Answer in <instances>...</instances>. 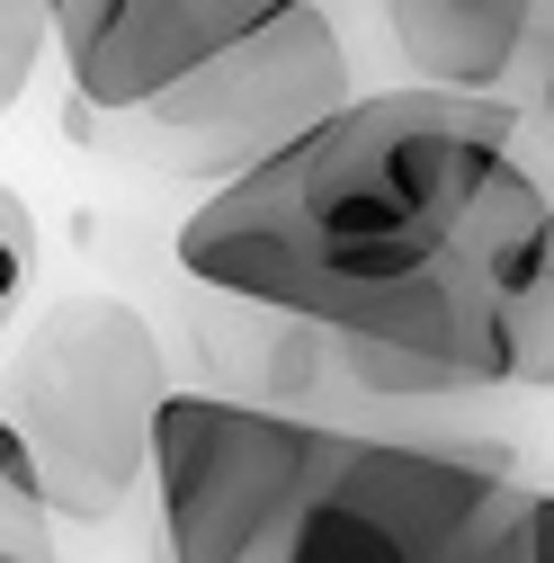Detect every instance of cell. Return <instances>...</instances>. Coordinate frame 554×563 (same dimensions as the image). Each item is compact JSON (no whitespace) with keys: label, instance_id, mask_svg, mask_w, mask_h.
I'll return each instance as SVG.
<instances>
[{"label":"cell","instance_id":"cell-1","mask_svg":"<svg viewBox=\"0 0 554 563\" xmlns=\"http://www.w3.org/2000/svg\"><path fill=\"white\" fill-rule=\"evenodd\" d=\"M554 197L492 90H376L215 188L179 268L242 305L322 322L376 394L528 376V305Z\"/></svg>","mask_w":554,"mask_h":563},{"label":"cell","instance_id":"cell-8","mask_svg":"<svg viewBox=\"0 0 554 563\" xmlns=\"http://www.w3.org/2000/svg\"><path fill=\"white\" fill-rule=\"evenodd\" d=\"M483 563H554V492L510 483L492 537H483Z\"/></svg>","mask_w":554,"mask_h":563},{"label":"cell","instance_id":"cell-3","mask_svg":"<svg viewBox=\"0 0 554 563\" xmlns=\"http://www.w3.org/2000/svg\"><path fill=\"white\" fill-rule=\"evenodd\" d=\"M350 448V430H322L296 411L170 394L153 439L162 563H287Z\"/></svg>","mask_w":554,"mask_h":563},{"label":"cell","instance_id":"cell-4","mask_svg":"<svg viewBox=\"0 0 554 563\" xmlns=\"http://www.w3.org/2000/svg\"><path fill=\"white\" fill-rule=\"evenodd\" d=\"M350 90V45L340 27L313 10V0H287L268 27H251L233 54H215L206 73H188L170 99H153L144 117H117L108 125V153L144 162L162 179H251L259 162H277L287 144L322 117H340Z\"/></svg>","mask_w":554,"mask_h":563},{"label":"cell","instance_id":"cell-11","mask_svg":"<svg viewBox=\"0 0 554 563\" xmlns=\"http://www.w3.org/2000/svg\"><path fill=\"white\" fill-rule=\"evenodd\" d=\"M0 563H19V554H0Z\"/></svg>","mask_w":554,"mask_h":563},{"label":"cell","instance_id":"cell-2","mask_svg":"<svg viewBox=\"0 0 554 563\" xmlns=\"http://www.w3.org/2000/svg\"><path fill=\"white\" fill-rule=\"evenodd\" d=\"M170 367L153 322L125 296H63L10 358V430L36 465L45 510L63 519H117L125 492L153 474Z\"/></svg>","mask_w":554,"mask_h":563},{"label":"cell","instance_id":"cell-10","mask_svg":"<svg viewBox=\"0 0 554 563\" xmlns=\"http://www.w3.org/2000/svg\"><path fill=\"white\" fill-rule=\"evenodd\" d=\"M545 117H554V45H545Z\"/></svg>","mask_w":554,"mask_h":563},{"label":"cell","instance_id":"cell-5","mask_svg":"<svg viewBox=\"0 0 554 563\" xmlns=\"http://www.w3.org/2000/svg\"><path fill=\"white\" fill-rule=\"evenodd\" d=\"M501 501H510V474L492 456L358 439L287 563H483Z\"/></svg>","mask_w":554,"mask_h":563},{"label":"cell","instance_id":"cell-6","mask_svg":"<svg viewBox=\"0 0 554 563\" xmlns=\"http://www.w3.org/2000/svg\"><path fill=\"white\" fill-rule=\"evenodd\" d=\"M287 0H73L63 10V54H73L81 117H144L188 73L233 54L251 27H268Z\"/></svg>","mask_w":554,"mask_h":563},{"label":"cell","instance_id":"cell-12","mask_svg":"<svg viewBox=\"0 0 554 563\" xmlns=\"http://www.w3.org/2000/svg\"><path fill=\"white\" fill-rule=\"evenodd\" d=\"M63 10H73V0H63Z\"/></svg>","mask_w":554,"mask_h":563},{"label":"cell","instance_id":"cell-7","mask_svg":"<svg viewBox=\"0 0 554 563\" xmlns=\"http://www.w3.org/2000/svg\"><path fill=\"white\" fill-rule=\"evenodd\" d=\"M385 27L430 90H501L528 54L536 0H385Z\"/></svg>","mask_w":554,"mask_h":563},{"label":"cell","instance_id":"cell-9","mask_svg":"<svg viewBox=\"0 0 554 563\" xmlns=\"http://www.w3.org/2000/svg\"><path fill=\"white\" fill-rule=\"evenodd\" d=\"M54 27H63V0H0V99H27Z\"/></svg>","mask_w":554,"mask_h":563}]
</instances>
